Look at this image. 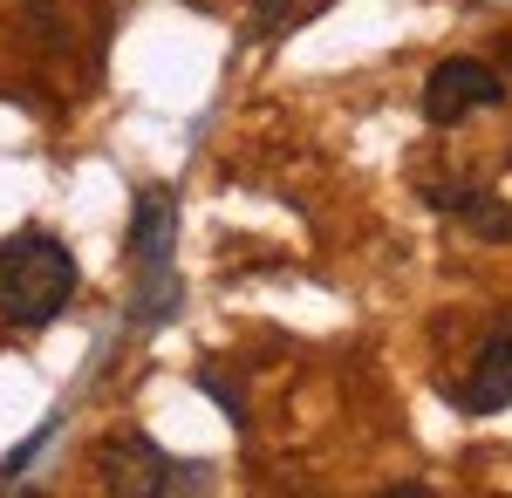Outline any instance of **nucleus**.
<instances>
[{
  "label": "nucleus",
  "instance_id": "f257e3e1",
  "mask_svg": "<svg viewBox=\"0 0 512 498\" xmlns=\"http://www.w3.org/2000/svg\"><path fill=\"white\" fill-rule=\"evenodd\" d=\"M76 301V253L48 232H21L0 246V314L14 328H41Z\"/></svg>",
  "mask_w": 512,
  "mask_h": 498
},
{
  "label": "nucleus",
  "instance_id": "f03ea898",
  "mask_svg": "<svg viewBox=\"0 0 512 498\" xmlns=\"http://www.w3.org/2000/svg\"><path fill=\"white\" fill-rule=\"evenodd\" d=\"M96 471H103V485L117 498H164V492H198V485H205L198 464H171L158 444L137 437V430L110 437V444L96 451Z\"/></svg>",
  "mask_w": 512,
  "mask_h": 498
},
{
  "label": "nucleus",
  "instance_id": "7ed1b4c3",
  "mask_svg": "<svg viewBox=\"0 0 512 498\" xmlns=\"http://www.w3.org/2000/svg\"><path fill=\"white\" fill-rule=\"evenodd\" d=\"M499 103H506V82L492 76L485 62H472V55L437 62L431 82H424V116H431L437 130H451L458 116H472V110H499Z\"/></svg>",
  "mask_w": 512,
  "mask_h": 498
},
{
  "label": "nucleus",
  "instance_id": "20e7f679",
  "mask_svg": "<svg viewBox=\"0 0 512 498\" xmlns=\"http://www.w3.org/2000/svg\"><path fill=\"white\" fill-rule=\"evenodd\" d=\"M171 239H178V192H144L137 198V219H130V253H137V267L171 260Z\"/></svg>",
  "mask_w": 512,
  "mask_h": 498
},
{
  "label": "nucleus",
  "instance_id": "39448f33",
  "mask_svg": "<svg viewBox=\"0 0 512 498\" xmlns=\"http://www.w3.org/2000/svg\"><path fill=\"white\" fill-rule=\"evenodd\" d=\"M458 403H465V410H478V417H492V410H506V403H512V348H506V335L478 348L472 383L458 389Z\"/></svg>",
  "mask_w": 512,
  "mask_h": 498
},
{
  "label": "nucleus",
  "instance_id": "423d86ee",
  "mask_svg": "<svg viewBox=\"0 0 512 498\" xmlns=\"http://www.w3.org/2000/svg\"><path fill=\"white\" fill-rule=\"evenodd\" d=\"M437 212H458V219H472L478 239H512V205L492 192H478V185H437L431 192Z\"/></svg>",
  "mask_w": 512,
  "mask_h": 498
},
{
  "label": "nucleus",
  "instance_id": "0eeeda50",
  "mask_svg": "<svg viewBox=\"0 0 512 498\" xmlns=\"http://www.w3.org/2000/svg\"><path fill=\"white\" fill-rule=\"evenodd\" d=\"M137 321H164V314H178V273H171V260H158V267H144V280H137Z\"/></svg>",
  "mask_w": 512,
  "mask_h": 498
},
{
  "label": "nucleus",
  "instance_id": "6e6552de",
  "mask_svg": "<svg viewBox=\"0 0 512 498\" xmlns=\"http://www.w3.org/2000/svg\"><path fill=\"white\" fill-rule=\"evenodd\" d=\"M301 14H308L301 0H260V7H253V35H274L287 21H301Z\"/></svg>",
  "mask_w": 512,
  "mask_h": 498
},
{
  "label": "nucleus",
  "instance_id": "1a4fd4ad",
  "mask_svg": "<svg viewBox=\"0 0 512 498\" xmlns=\"http://www.w3.org/2000/svg\"><path fill=\"white\" fill-rule=\"evenodd\" d=\"M506 348H512V328H506Z\"/></svg>",
  "mask_w": 512,
  "mask_h": 498
}]
</instances>
